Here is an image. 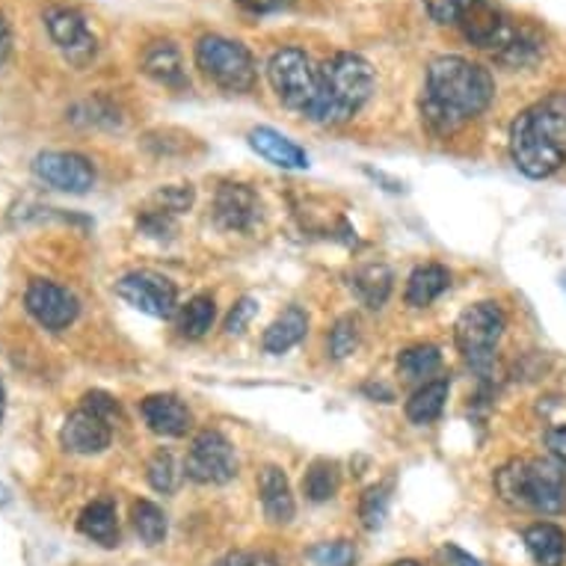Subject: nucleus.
Returning a JSON list of instances; mask_svg holds the SVG:
<instances>
[{
    "instance_id": "f3484780",
    "label": "nucleus",
    "mask_w": 566,
    "mask_h": 566,
    "mask_svg": "<svg viewBox=\"0 0 566 566\" xmlns=\"http://www.w3.org/2000/svg\"><path fill=\"white\" fill-rule=\"evenodd\" d=\"M259 499L273 525H289L297 513V502H294V492H291L289 474L282 472L279 465H264L259 472Z\"/></svg>"
},
{
    "instance_id": "ea45409f",
    "label": "nucleus",
    "mask_w": 566,
    "mask_h": 566,
    "mask_svg": "<svg viewBox=\"0 0 566 566\" xmlns=\"http://www.w3.org/2000/svg\"><path fill=\"white\" fill-rule=\"evenodd\" d=\"M546 448H548V454H552V460H557V463L566 469V424L548 430Z\"/></svg>"
},
{
    "instance_id": "c756f323",
    "label": "nucleus",
    "mask_w": 566,
    "mask_h": 566,
    "mask_svg": "<svg viewBox=\"0 0 566 566\" xmlns=\"http://www.w3.org/2000/svg\"><path fill=\"white\" fill-rule=\"evenodd\" d=\"M389 486L386 483H374L363 492L359 499V520L365 531H380L389 520Z\"/></svg>"
},
{
    "instance_id": "c03bdc74",
    "label": "nucleus",
    "mask_w": 566,
    "mask_h": 566,
    "mask_svg": "<svg viewBox=\"0 0 566 566\" xmlns=\"http://www.w3.org/2000/svg\"><path fill=\"white\" fill-rule=\"evenodd\" d=\"M365 395H371V398H377V395H380L382 403H389L391 400V391L386 389V386H374V382L371 386H365Z\"/></svg>"
},
{
    "instance_id": "bb28decb",
    "label": "nucleus",
    "mask_w": 566,
    "mask_h": 566,
    "mask_svg": "<svg viewBox=\"0 0 566 566\" xmlns=\"http://www.w3.org/2000/svg\"><path fill=\"white\" fill-rule=\"evenodd\" d=\"M217 321V303L211 294H196L193 300H187V306L178 312V333L185 338H202L211 333V326Z\"/></svg>"
},
{
    "instance_id": "7ed1b4c3",
    "label": "nucleus",
    "mask_w": 566,
    "mask_h": 566,
    "mask_svg": "<svg viewBox=\"0 0 566 566\" xmlns=\"http://www.w3.org/2000/svg\"><path fill=\"white\" fill-rule=\"evenodd\" d=\"M374 86H377L374 65L363 54L338 51L321 65L315 102L308 104L306 116L326 128L344 125L368 104Z\"/></svg>"
},
{
    "instance_id": "72a5a7b5",
    "label": "nucleus",
    "mask_w": 566,
    "mask_h": 566,
    "mask_svg": "<svg viewBox=\"0 0 566 566\" xmlns=\"http://www.w3.org/2000/svg\"><path fill=\"white\" fill-rule=\"evenodd\" d=\"M196 199V190L190 185H169L160 187L158 193L151 196V208H158V211H167V214L178 217L190 211V205Z\"/></svg>"
},
{
    "instance_id": "a211bd4d",
    "label": "nucleus",
    "mask_w": 566,
    "mask_h": 566,
    "mask_svg": "<svg viewBox=\"0 0 566 566\" xmlns=\"http://www.w3.org/2000/svg\"><path fill=\"white\" fill-rule=\"evenodd\" d=\"M139 69H143L155 84L167 86V90H187V86H190L181 51H178L172 42H151V45H146V51L139 56Z\"/></svg>"
},
{
    "instance_id": "a878e982",
    "label": "nucleus",
    "mask_w": 566,
    "mask_h": 566,
    "mask_svg": "<svg viewBox=\"0 0 566 566\" xmlns=\"http://www.w3.org/2000/svg\"><path fill=\"white\" fill-rule=\"evenodd\" d=\"M338 490H342V465L335 463V460L321 457L303 474V495H306L308 502H329V499L338 495Z\"/></svg>"
},
{
    "instance_id": "e433bc0d",
    "label": "nucleus",
    "mask_w": 566,
    "mask_h": 566,
    "mask_svg": "<svg viewBox=\"0 0 566 566\" xmlns=\"http://www.w3.org/2000/svg\"><path fill=\"white\" fill-rule=\"evenodd\" d=\"M255 315H259V300L247 294V297H241L234 303L229 317H226V335H243L250 329L252 321H255Z\"/></svg>"
},
{
    "instance_id": "aec40b11",
    "label": "nucleus",
    "mask_w": 566,
    "mask_h": 566,
    "mask_svg": "<svg viewBox=\"0 0 566 566\" xmlns=\"http://www.w3.org/2000/svg\"><path fill=\"white\" fill-rule=\"evenodd\" d=\"M308 335V315L300 306H289L273 324L264 329L261 347L270 356H282V353L294 350L303 338Z\"/></svg>"
},
{
    "instance_id": "79ce46f5",
    "label": "nucleus",
    "mask_w": 566,
    "mask_h": 566,
    "mask_svg": "<svg viewBox=\"0 0 566 566\" xmlns=\"http://www.w3.org/2000/svg\"><path fill=\"white\" fill-rule=\"evenodd\" d=\"M446 557L451 560V566H481L478 557H472L469 552H463V548L457 546H446Z\"/></svg>"
},
{
    "instance_id": "473e14b6",
    "label": "nucleus",
    "mask_w": 566,
    "mask_h": 566,
    "mask_svg": "<svg viewBox=\"0 0 566 566\" xmlns=\"http://www.w3.org/2000/svg\"><path fill=\"white\" fill-rule=\"evenodd\" d=\"M146 478H149L151 490L164 492V495H169V492H176L178 478H181V472H178L176 457L169 454V451H158V454H155L149 460Z\"/></svg>"
},
{
    "instance_id": "393cba45",
    "label": "nucleus",
    "mask_w": 566,
    "mask_h": 566,
    "mask_svg": "<svg viewBox=\"0 0 566 566\" xmlns=\"http://www.w3.org/2000/svg\"><path fill=\"white\" fill-rule=\"evenodd\" d=\"M442 368V353L437 344H412L398 356V377L407 382H430Z\"/></svg>"
},
{
    "instance_id": "ddd939ff",
    "label": "nucleus",
    "mask_w": 566,
    "mask_h": 566,
    "mask_svg": "<svg viewBox=\"0 0 566 566\" xmlns=\"http://www.w3.org/2000/svg\"><path fill=\"white\" fill-rule=\"evenodd\" d=\"M261 220L259 193L247 185L229 181L220 185L214 193V223L223 232H250Z\"/></svg>"
},
{
    "instance_id": "4468645a",
    "label": "nucleus",
    "mask_w": 566,
    "mask_h": 566,
    "mask_svg": "<svg viewBox=\"0 0 566 566\" xmlns=\"http://www.w3.org/2000/svg\"><path fill=\"white\" fill-rule=\"evenodd\" d=\"M60 442L69 454H81V457H93L107 451L113 442V428L98 418L90 409L77 407L75 412H69L60 428Z\"/></svg>"
},
{
    "instance_id": "20e7f679",
    "label": "nucleus",
    "mask_w": 566,
    "mask_h": 566,
    "mask_svg": "<svg viewBox=\"0 0 566 566\" xmlns=\"http://www.w3.org/2000/svg\"><path fill=\"white\" fill-rule=\"evenodd\" d=\"M492 483H495L499 499L516 511H566V472L557 460H546V457L511 460L495 472Z\"/></svg>"
},
{
    "instance_id": "2f4dec72",
    "label": "nucleus",
    "mask_w": 566,
    "mask_h": 566,
    "mask_svg": "<svg viewBox=\"0 0 566 566\" xmlns=\"http://www.w3.org/2000/svg\"><path fill=\"white\" fill-rule=\"evenodd\" d=\"M363 342V329H359V317L356 315H342L329 329V353L333 359H347L353 353L359 350Z\"/></svg>"
},
{
    "instance_id": "5701e85b",
    "label": "nucleus",
    "mask_w": 566,
    "mask_h": 566,
    "mask_svg": "<svg viewBox=\"0 0 566 566\" xmlns=\"http://www.w3.org/2000/svg\"><path fill=\"white\" fill-rule=\"evenodd\" d=\"M448 395H451V380H430L421 389L412 391V398L407 400V418L418 428L433 424L442 412H446Z\"/></svg>"
},
{
    "instance_id": "f704fd0d",
    "label": "nucleus",
    "mask_w": 566,
    "mask_h": 566,
    "mask_svg": "<svg viewBox=\"0 0 566 566\" xmlns=\"http://www.w3.org/2000/svg\"><path fill=\"white\" fill-rule=\"evenodd\" d=\"M137 229L146 234V238L169 241V238L176 234V217L167 214V211H158V208H146V211L137 217Z\"/></svg>"
},
{
    "instance_id": "58836bf2",
    "label": "nucleus",
    "mask_w": 566,
    "mask_h": 566,
    "mask_svg": "<svg viewBox=\"0 0 566 566\" xmlns=\"http://www.w3.org/2000/svg\"><path fill=\"white\" fill-rule=\"evenodd\" d=\"M238 7H243L247 12L252 15H270V12H279V10H289L291 0H234Z\"/></svg>"
},
{
    "instance_id": "39448f33",
    "label": "nucleus",
    "mask_w": 566,
    "mask_h": 566,
    "mask_svg": "<svg viewBox=\"0 0 566 566\" xmlns=\"http://www.w3.org/2000/svg\"><path fill=\"white\" fill-rule=\"evenodd\" d=\"M196 69L223 93H252L259 81L255 56L243 42L220 33H208L196 42Z\"/></svg>"
},
{
    "instance_id": "6e6552de",
    "label": "nucleus",
    "mask_w": 566,
    "mask_h": 566,
    "mask_svg": "<svg viewBox=\"0 0 566 566\" xmlns=\"http://www.w3.org/2000/svg\"><path fill=\"white\" fill-rule=\"evenodd\" d=\"M45 30L56 51L63 54V60L75 69H86L98 56V36L90 28V21L81 10L75 7H65V3H54L48 7L45 15Z\"/></svg>"
},
{
    "instance_id": "2eb2a0df",
    "label": "nucleus",
    "mask_w": 566,
    "mask_h": 566,
    "mask_svg": "<svg viewBox=\"0 0 566 566\" xmlns=\"http://www.w3.org/2000/svg\"><path fill=\"white\" fill-rule=\"evenodd\" d=\"M139 416L151 433L164 439H181L193 430V412L176 395H149L139 400Z\"/></svg>"
},
{
    "instance_id": "0eeeda50",
    "label": "nucleus",
    "mask_w": 566,
    "mask_h": 566,
    "mask_svg": "<svg viewBox=\"0 0 566 566\" xmlns=\"http://www.w3.org/2000/svg\"><path fill=\"white\" fill-rule=\"evenodd\" d=\"M317 77L321 69L312 63V56L303 48H279L268 63V81L276 98L289 111L306 113L308 104L315 102Z\"/></svg>"
},
{
    "instance_id": "9b49d317",
    "label": "nucleus",
    "mask_w": 566,
    "mask_h": 566,
    "mask_svg": "<svg viewBox=\"0 0 566 566\" xmlns=\"http://www.w3.org/2000/svg\"><path fill=\"white\" fill-rule=\"evenodd\" d=\"M33 178L60 193L84 196L95 187L93 160L77 151H42L33 158Z\"/></svg>"
},
{
    "instance_id": "a19ab883",
    "label": "nucleus",
    "mask_w": 566,
    "mask_h": 566,
    "mask_svg": "<svg viewBox=\"0 0 566 566\" xmlns=\"http://www.w3.org/2000/svg\"><path fill=\"white\" fill-rule=\"evenodd\" d=\"M10 54H12V28H10V21L0 15V69L7 65Z\"/></svg>"
},
{
    "instance_id": "cd10ccee",
    "label": "nucleus",
    "mask_w": 566,
    "mask_h": 566,
    "mask_svg": "<svg viewBox=\"0 0 566 566\" xmlns=\"http://www.w3.org/2000/svg\"><path fill=\"white\" fill-rule=\"evenodd\" d=\"M130 522H134V531H137V537L143 539L146 546H160V543L167 539V513L160 511L155 502H149V499L134 502V507H130Z\"/></svg>"
},
{
    "instance_id": "423d86ee",
    "label": "nucleus",
    "mask_w": 566,
    "mask_h": 566,
    "mask_svg": "<svg viewBox=\"0 0 566 566\" xmlns=\"http://www.w3.org/2000/svg\"><path fill=\"white\" fill-rule=\"evenodd\" d=\"M504 326H507V317L499 303H474L457 317V350L463 353L465 363L472 365L483 380L495 371V347L502 342Z\"/></svg>"
},
{
    "instance_id": "4c0bfd02",
    "label": "nucleus",
    "mask_w": 566,
    "mask_h": 566,
    "mask_svg": "<svg viewBox=\"0 0 566 566\" xmlns=\"http://www.w3.org/2000/svg\"><path fill=\"white\" fill-rule=\"evenodd\" d=\"M424 7H428L430 19L437 21V24H454L460 19V12L465 10V3L469 0H421Z\"/></svg>"
},
{
    "instance_id": "dca6fc26",
    "label": "nucleus",
    "mask_w": 566,
    "mask_h": 566,
    "mask_svg": "<svg viewBox=\"0 0 566 566\" xmlns=\"http://www.w3.org/2000/svg\"><path fill=\"white\" fill-rule=\"evenodd\" d=\"M247 143L250 149L264 158L268 164L279 169H308V155L306 149H300L297 143L291 137H285L282 130L268 128V125H259L247 134Z\"/></svg>"
},
{
    "instance_id": "de8ad7c7",
    "label": "nucleus",
    "mask_w": 566,
    "mask_h": 566,
    "mask_svg": "<svg viewBox=\"0 0 566 566\" xmlns=\"http://www.w3.org/2000/svg\"><path fill=\"white\" fill-rule=\"evenodd\" d=\"M391 566H421L418 560H398V564H391Z\"/></svg>"
},
{
    "instance_id": "c85d7f7f",
    "label": "nucleus",
    "mask_w": 566,
    "mask_h": 566,
    "mask_svg": "<svg viewBox=\"0 0 566 566\" xmlns=\"http://www.w3.org/2000/svg\"><path fill=\"white\" fill-rule=\"evenodd\" d=\"M69 119L84 128H119L122 125L119 107H113L107 98H86V102L75 104Z\"/></svg>"
},
{
    "instance_id": "09e8293b",
    "label": "nucleus",
    "mask_w": 566,
    "mask_h": 566,
    "mask_svg": "<svg viewBox=\"0 0 566 566\" xmlns=\"http://www.w3.org/2000/svg\"><path fill=\"white\" fill-rule=\"evenodd\" d=\"M560 289H564V294H566V273H560Z\"/></svg>"
},
{
    "instance_id": "412c9836",
    "label": "nucleus",
    "mask_w": 566,
    "mask_h": 566,
    "mask_svg": "<svg viewBox=\"0 0 566 566\" xmlns=\"http://www.w3.org/2000/svg\"><path fill=\"white\" fill-rule=\"evenodd\" d=\"M77 531L86 539H93L98 546L113 548L119 546V516H116V504L111 499H95L81 511Z\"/></svg>"
},
{
    "instance_id": "1a4fd4ad",
    "label": "nucleus",
    "mask_w": 566,
    "mask_h": 566,
    "mask_svg": "<svg viewBox=\"0 0 566 566\" xmlns=\"http://www.w3.org/2000/svg\"><path fill=\"white\" fill-rule=\"evenodd\" d=\"M185 474L202 486H223L238 474V454L220 430H202L190 442L185 457Z\"/></svg>"
},
{
    "instance_id": "49530a36",
    "label": "nucleus",
    "mask_w": 566,
    "mask_h": 566,
    "mask_svg": "<svg viewBox=\"0 0 566 566\" xmlns=\"http://www.w3.org/2000/svg\"><path fill=\"white\" fill-rule=\"evenodd\" d=\"M7 416V391H3V382H0V421Z\"/></svg>"
},
{
    "instance_id": "f257e3e1",
    "label": "nucleus",
    "mask_w": 566,
    "mask_h": 566,
    "mask_svg": "<svg viewBox=\"0 0 566 566\" xmlns=\"http://www.w3.org/2000/svg\"><path fill=\"white\" fill-rule=\"evenodd\" d=\"M495 81L483 65L465 56L446 54L428 65V81L421 93V122L430 134L448 137L478 119L492 104Z\"/></svg>"
},
{
    "instance_id": "4be33fe9",
    "label": "nucleus",
    "mask_w": 566,
    "mask_h": 566,
    "mask_svg": "<svg viewBox=\"0 0 566 566\" xmlns=\"http://www.w3.org/2000/svg\"><path fill=\"white\" fill-rule=\"evenodd\" d=\"M451 289V273L442 264H421L409 273L407 291L403 300L412 308H428L430 303H437L446 291Z\"/></svg>"
},
{
    "instance_id": "c9c22d12",
    "label": "nucleus",
    "mask_w": 566,
    "mask_h": 566,
    "mask_svg": "<svg viewBox=\"0 0 566 566\" xmlns=\"http://www.w3.org/2000/svg\"><path fill=\"white\" fill-rule=\"evenodd\" d=\"M81 407L90 409V412H95V416H98V418H104V421H107L111 428L122 424L119 400L113 398V395H107V391H102V389L86 391L84 398H81Z\"/></svg>"
},
{
    "instance_id": "7c9ffc66",
    "label": "nucleus",
    "mask_w": 566,
    "mask_h": 566,
    "mask_svg": "<svg viewBox=\"0 0 566 566\" xmlns=\"http://www.w3.org/2000/svg\"><path fill=\"white\" fill-rule=\"evenodd\" d=\"M306 566H353L356 564V546L350 539H326V543H315L303 555Z\"/></svg>"
},
{
    "instance_id": "9d476101",
    "label": "nucleus",
    "mask_w": 566,
    "mask_h": 566,
    "mask_svg": "<svg viewBox=\"0 0 566 566\" xmlns=\"http://www.w3.org/2000/svg\"><path fill=\"white\" fill-rule=\"evenodd\" d=\"M116 294H119L130 308H137V312H143V315L149 317H158V321L172 317L178 308L176 282L167 276H160V273H151V270L125 273V276L116 282Z\"/></svg>"
},
{
    "instance_id": "f8f14e48",
    "label": "nucleus",
    "mask_w": 566,
    "mask_h": 566,
    "mask_svg": "<svg viewBox=\"0 0 566 566\" xmlns=\"http://www.w3.org/2000/svg\"><path fill=\"white\" fill-rule=\"evenodd\" d=\"M24 308L39 326L48 333H63L81 315V303L69 289L56 285L51 279H33L24 291Z\"/></svg>"
},
{
    "instance_id": "37998d69",
    "label": "nucleus",
    "mask_w": 566,
    "mask_h": 566,
    "mask_svg": "<svg viewBox=\"0 0 566 566\" xmlns=\"http://www.w3.org/2000/svg\"><path fill=\"white\" fill-rule=\"evenodd\" d=\"M214 566H255V555H250V552H229Z\"/></svg>"
},
{
    "instance_id": "f03ea898",
    "label": "nucleus",
    "mask_w": 566,
    "mask_h": 566,
    "mask_svg": "<svg viewBox=\"0 0 566 566\" xmlns=\"http://www.w3.org/2000/svg\"><path fill=\"white\" fill-rule=\"evenodd\" d=\"M511 158L522 176L548 178L566 164V93H552L511 125Z\"/></svg>"
},
{
    "instance_id": "6ab92c4d",
    "label": "nucleus",
    "mask_w": 566,
    "mask_h": 566,
    "mask_svg": "<svg viewBox=\"0 0 566 566\" xmlns=\"http://www.w3.org/2000/svg\"><path fill=\"white\" fill-rule=\"evenodd\" d=\"M531 560L537 566H564L566 564V531L555 522H534L522 534Z\"/></svg>"
},
{
    "instance_id": "a18cd8bd",
    "label": "nucleus",
    "mask_w": 566,
    "mask_h": 566,
    "mask_svg": "<svg viewBox=\"0 0 566 566\" xmlns=\"http://www.w3.org/2000/svg\"><path fill=\"white\" fill-rule=\"evenodd\" d=\"M10 502H12L10 486H7V483H0V507H3V504H10Z\"/></svg>"
},
{
    "instance_id": "b1692460",
    "label": "nucleus",
    "mask_w": 566,
    "mask_h": 566,
    "mask_svg": "<svg viewBox=\"0 0 566 566\" xmlns=\"http://www.w3.org/2000/svg\"><path fill=\"white\" fill-rule=\"evenodd\" d=\"M391 270L386 264H365L350 276V291L368 308H382L391 297Z\"/></svg>"
}]
</instances>
